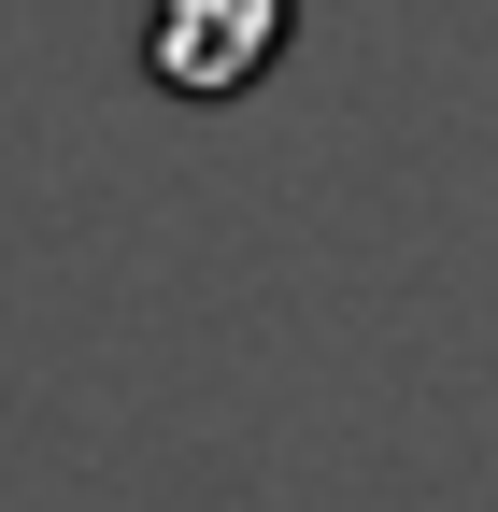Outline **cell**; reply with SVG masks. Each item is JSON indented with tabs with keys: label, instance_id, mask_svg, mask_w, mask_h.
I'll list each match as a JSON object with an SVG mask.
<instances>
[{
	"label": "cell",
	"instance_id": "1",
	"mask_svg": "<svg viewBox=\"0 0 498 512\" xmlns=\"http://www.w3.org/2000/svg\"><path fill=\"white\" fill-rule=\"evenodd\" d=\"M299 0H143V86L157 100H242L271 86Z\"/></svg>",
	"mask_w": 498,
	"mask_h": 512
}]
</instances>
